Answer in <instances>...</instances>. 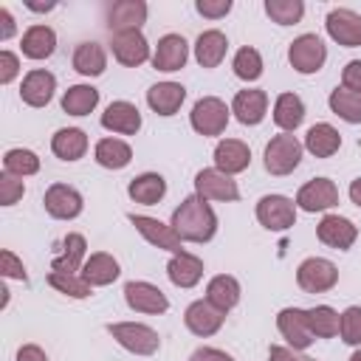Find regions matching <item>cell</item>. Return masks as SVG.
Listing matches in <instances>:
<instances>
[{"label": "cell", "instance_id": "7a4b0ae2", "mask_svg": "<svg viewBox=\"0 0 361 361\" xmlns=\"http://www.w3.org/2000/svg\"><path fill=\"white\" fill-rule=\"evenodd\" d=\"M107 333L133 355H155L161 347V336L141 322H110Z\"/></svg>", "mask_w": 361, "mask_h": 361}, {"label": "cell", "instance_id": "83f0119b", "mask_svg": "<svg viewBox=\"0 0 361 361\" xmlns=\"http://www.w3.org/2000/svg\"><path fill=\"white\" fill-rule=\"evenodd\" d=\"M51 149L62 161H79L87 152V135L79 127H62L51 138Z\"/></svg>", "mask_w": 361, "mask_h": 361}, {"label": "cell", "instance_id": "f1b7e54d", "mask_svg": "<svg viewBox=\"0 0 361 361\" xmlns=\"http://www.w3.org/2000/svg\"><path fill=\"white\" fill-rule=\"evenodd\" d=\"M127 195L141 206H155L166 195V180L158 172H144L127 183Z\"/></svg>", "mask_w": 361, "mask_h": 361}, {"label": "cell", "instance_id": "60d3db41", "mask_svg": "<svg viewBox=\"0 0 361 361\" xmlns=\"http://www.w3.org/2000/svg\"><path fill=\"white\" fill-rule=\"evenodd\" d=\"M48 285H51L54 290L71 296V299H87V296L93 293V285L85 282L82 274H56V271H51V274H48Z\"/></svg>", "mask_w": 361, "mask_h": 361}, {"label": "cell", "instance_id": "cb8c5ba5", "mask_svg": "<svg viewBox=\"0 0 361 361\" xmlns=\"http://www.w3.org/2000/svg\"><path fill=\"white\" fill-rule=\"evenodd\" d=\"M166 276L175 288H195L203 276V259L189 251L172 254V259L166 262Z\"/></svg>", "mask_w": 361, "mask_h": 361}, {"label": "cell", "instance_id": "7dc6e473", "mask_svg": "<svg viewBox=\"0 0 361 361\" xmlns=\"http://www.w3.org/2000/svg\"><path fill=\"white\" fill-rule=\"evenodd\" d=\"M195 8H197V14H203L209 20H220L231 11V0H197Z\"/></svg>", "mask_w": 361, "mask_h": 361}, {"label": "cell", "instance_id": "d6a6232c", "mask_svg": "<svg viewBox=\"0 0 361 361\" xmlns=\"http://www.w3.org/2000/svg\"><path fill=\"white\" fill-rule=\"evenodd\" d=\"M206 299H209L214 307H220L223 313H228V310L240 302V282H237L234 276H228V274H217V276H212L209 285H206Z\"/></svg>", "mask_w": 361, "mask_h": 361}, {"label": "cell", "instance_id": "bcb514c9", "mask_svg": "<svg viewBox=\"0 0 361 361\" xmlns=\"http://www.w3.org/2000/svg\"><path fill=\"white\" fill-rule=\"evenodd\" d=\"M0 271H3V276H8V279H20V282L28 279V274H25V268H23V259H17V254L8 251V248L0 251Z\"/></svg>", "mask_w": 361, "mask_h": 361}, {"label": "cell", "instance_id": "ac0fdd59", "mask_svg": "<svg viewBox=\"0 0 361 361\" xmlns=\"http://www.w3.org/2000/svg\"><path fill=\"white\" fill-rule=\"evenodd\" d=\"M54 90H56V76L51 71L34 68L25 73V79L20 85V99L28 107H45L54 99Z\"/></svg>", "mask_w": 361, "mask_h": 361}, {"label": "cell", "instance_id": "7402d4cb", "mask_svg": "<svg viewBox=\"0 0 361 361\" xmlns=\"http://www.w3.org/2000/svg\"><path fill=\"white\" fill-rule=\"evenodd\" d=\"M231 113H234V118H237L240 124H245V127L259 124V121L265 118V113H268V93H265V90H257V87L240 90V93L234 96V102H231Z\"/></svg>", "mask_w": 361, "mask_h": 361}, {"label": "cell", "instance_id": "5bb4252c", "mask_svg": "<svg viewBox=\"0 0 361 361\" xmlns=\"http://www.w3.org/2000/svg\"><path fill=\"white\" fill-rule=\"evenodd\" d=\"M183 322H186L189 333H195V336H200V338H209V336H214V333L223 327L226 313H223L220 307H214L209 299H197V302H192V305L186 307Z\"/></svg>", "mask_w": 361, "mask_h": 361}, {"label": "cell", "instance_id": "f6af8a7d", "mask_svg": "<svg viewBox=\"0 0 361 361\" xmlns=\"http://www.w3.org/2000/svg\"><path fill=\"white\" fill-rule=\"evenodd\" d=\"M23 195H25L23 178L3 172V175H0V203H3V206H14V203H17Z\"/></svg>", "mask_w": 361, "mask_h": 361}, {"label": "cell", "instance_id": "3957f363", "mask_svg": "<svg viewBox=\"0 0 361 361\" xmlns=\"http://www.w3.org/2000/svg\"><path fill=\"white\" fill-rule=\"evenodd\" d=\"M302 149H305V144L296 135H290V133L274 135L265 147V169L271 175H290L302 161Z\"/></svg>", "mask_w": 361, "mask_h": 361}, {"label": "cell", "instance_id": "f5cc1de1", "mask_svg": "<svg viewBox=\"0 0 361 361\" xmlns=\"http://www.w3.org/2000/svg\"><path fill=\"white\" fill-rule=\"evenodd\" d=\"M17 361H48V355H45V350L37 347V344H23V347L17 350Z\"/></svg>", "mask_w": 361, "mask_h": 361}, {"label": "cell", "instance_id": "9a60e30c", "mask_svg": "<svg viewBox=\"0 0 361 361\" xmlns=\"http://www.w3.org/2000/svg\"><path fill=\"white\" fill-rule=\"evenodd\" d=\"M110 51L113 56L127 65V68H138L149 59V42L141 31H121V34H113L110 39Z\"/></svg>", "mask_w": 361, "mask_h": 361}, {"label": "cell", "instance_id": "9c48e42d", "mask_svg": "<svg viewBox=\"0 0 361 361\" xmlns=\"http://www.w3.org/2000/svg\"><path fill=\"white\" fill-rule=\"evenodd\" d=\"M130 223H133L135 231H138L147 243H152L155 248H164V251H169V254H180V251H183V240L175 234L172 226H166V223H161V220H155V217H147V214H130Z\"/></svg>", "mask_w": 361, "mask_h": 361}, {"label": "cell", "instance_id": "8992f818", "mask_svg": "<svg viewBox=\"0 0 361 361\" xmlns=\"http://www.w3.org/2000/svg\"><path fill=\"white\" fill-rule=\"evenodd\" d=\"M296 282L305 293H324L330 288H336L338 282V268L324 259V257H307L299 268H296Z\"/></svg>", "mask_w": 361, "mask_h": 361}, {"label": "cell", "instance_id": "2e32d148", "mask_svg": "<svg viewBox=\"0 0 361 361\" xmlns=\"http://www.w3.org/2000/svg\"><path fill=\"white\" fill-rule=\"evenodd\" d=\"M189 59V45L180 34H164L152 51V68L155 71H164V73H172V71H180Z\"/></svg>", "mask_w": 361, "mask_h": 361}, {"label": "cell", "instance_id": "db71d44e", "mask_svg": "<svg viewBox=\"0 0 361 361\" xmlns=\"http://www.w3.org/2000/svg\"><path fill=\"white\" fill-rule=\"evenodd\" d=\"M14 31H17V25H14L11 11H8V8H0V39H3V42H6V39H11V37H14Z\"/></svg>", "mask_w": 361, "mask_h": 361}, {"label": "cell", "instance_id": "b9f144b4", "mask_svg": "<svg viewBox=\"0 0 361 361\" xmlns=\"http://www.w3.org/2000/svg\"><path fill=\"white\" fill-rule=\"evenodd\" d=\"M231 68H234L237 79H243V82H257V79L262 76V56H259L257 48L245 45V48H240V51L234 54Z\"/></svg>", "mask_w": 361, "mask_h": 361}, {"label": "cell", "instance_id": "f907efd6", "mask_svg": "<svg viewBox=\"0 0 361 361\" xmlns=\"http://www.w3.org/2000/svg\"><path fill=\"white\" fill-rule=\"evenodd\" d=\"M20 73V59L11 51H0V85H8Z\"/></svg>", "mask_w": 361, "mask_h": 361}, {"label": "cell", "instance_id": "5b68a950", "mask_svg": "<svg viewBox=\"0 0 361 361\" xmlns=\"http://www.w3.org/2000/svg\"><path fill=\"white\" fill-rule=\"evenodd\" d=\"M288 62L296 73H316L327 62V45L316 34H302L288 48Z\"/></svg>", "mask_w": 361, "mask_h": 361}, {"label": "cell", "instance_id": "4dcf8cb0", "mask_svg": "<svg viewBox=\"0 0 361 361\" xmlns=\"http://www.w3.org/2000/svg\"><path fill=\"white\" fill-rule=\"evenodd\" d=\"M338 147H341V135L333 124H324V121L313 124L305 135V149L313 152L316 158H330V155L338 152Z\"/></svg>", "mask_w": 361, "mask_h": 361}, {"label": "cell", "instance_id": "4316f807", "mask_svg": "<svg viewBox=\"0 0 361 361\" xmlns=\"http://www.w3.org/2000/svg\"><path fill=\"white\" fill-rule=\"evenodd\" d=\"M226 51H228V39L217 28L203 31L195 42V59L200 62V68H217L226 59Z\"/></svg>", "mask_w": 361, "mask_h": 361}, {"label": "cell", "instance_id": "11a10c76", "mask_svg": "<svg viewBox=\"0 0 361 361\" xmlns=\"http://www.w3.org/2000/svg\"><path fill=\"white\" fill-rule=\"evenodd\" d=\"M350 200L361 209V178H355V180L350 183Z\"/></svg>", "mask_w": 361, "mask_h": 361}, {"label": "cell", "instance_id": "30bf717a", "mask_svg": "<svg viewBox=\"0 0 361 361\" xmlns=\"http://www.w3.org/2000/svg\"><path fill=\"white\" fill-rule=\"evenodd\" d=\"M338 203V186L330 178H313L296 192V206L302 212H327Z\"/></svg>", "mask_w": 361, "mask_h": 361}, {"label": "cell", "instance_id": "277c9868", "mask_svg": "<svg viewBox=\"0 0 361 361\" xmlns=\"http://www.w3.org/2000/svg\"><path fill=\"white\" fill-rule=\"evenodd\" d=\"M228 113H231V107H226L223 99L203 96V99L195 102V107L189 113V121H192V130L200 133V135H220V133H226Z\"/></svg>", "mask_w": 361, "mask_h": 361}, {"label": "cell", "instance_id": "ba28073f", "mask_svg": "<svg viewBox=\"0 0 361 361\" xmlns=\"http://www.w3.org/2000/svg\"><path fill=\"white\" fill-rule=\"evenodd\" d=\"M124 302L135 310V313H149V316H158V313H166L169 307V299L164 296V290L152 282H127L124 285Z\"/></svg>", "mask_w": 361, "mask_h": 361}, {"label": "cell", "instance_id": "836d02e7", "mask_svg": "<svg viewBox=\"0 0 361 361\" xmlns=\"http://www.w3.org/2000/svg\"><path fill=\"white\" fill-rule=\"evenodd\" d=\"M93 158L104 169H124L133 161V149L121 138H102L96 144V149H93Z\"/></svg>", "mask_w": 361, "mask_h": 361}, {"label": "cell", "instance_id": "816d5d0a", "mask_svg": "<svg viewBox=\"0 0 361 361\" xmlns=\"http://www.w3.org/2000/svg\"><path fill=\"white\" fill-rule=\"evenodd\" d=\"M189 361H234L228 353H223V350H217V347H197L192 355H189Z\"/></svg>", "mask_w": 361, "mask_h": 361}, {"label": "cell", "instance_id": "e575fe53", "mask_svg": "<svg viewBox=\"0 0 361 361\" xmlns=\"http://www.w3.org/2000/svg\"><path fill=\"white\" fill-rule=\"evenodd\" d=\"M305 118V104L296 93H279L276 102H274V121L279 130L285 133H293Z\"/></svg>", "mask_w": 361, "mask_h": 361}, {"label": "cell", "instance_id": "f546056e", "mask_svg": "<svg viewBox=\"0 0 361 361\" xmlns=\"http://www.w3.org/2000/svg\"><path fill=\"white\" fill-rule=\"evenodd\" d=\"M20 48H23V56L28 59H48L56 51V34L48 25H31L23 34Z\"/></svg>", "mask_w": 361, "mask_h": 361}, {"label": "cell", "instance_id": "d6986e66", "mask_svg": "<svg viewBox=\"0 0 361 361\" xmlns=\"http://www.w3.org/2000/svg\"><path fill=\"white\" fill-rule=\"evenodd\" d=\"M316 234H319V240H322L324 245L338 248V251H347V248L355 243L358 228H355L353 220H347V217H341V214H324L322 223L316 226Z\"/></svg>", "mask_w": 361, "mask_h": 361}, {"label": "cell", "instance_id": "74e56055", "mask_svg": "<svg viewBox=\"0 0 361 361\" xmlns=\"http://www.w3.org/2000/svg\"><path fill=\"white\" fill-rule=\"evenodd\" d=\"M305 316H307V327H310L313 338H333V336H338L341 316L330 305H316V307L305 310Z\"/></svg>", "mask_w": 361, "mask_h": 361}, {"label": "cell", "instance_id": "7c38bea8", "mask_svg": "<svg viewBox=\"0 0 361 361\" xmlns=\"http://www.w3.org/2000/svg\"><path fill=\"white\" fill-rule=\"evenodd\" d=\"M195 192L203 197V200H237L240 197V189H237V180L220 169H200L195 175Z\"/></svg>", "mask_w": 361, "mask_h": 361}, {"label": "cell", "instance_id": "c3c4849f", "mask_svg": "<svg viewBox=\"0 0 361 361\" xmlns=\"http://www.w3.org/2000/svg\"><path fill=\"white\" fill-rule=\"evenodd\" d=\"M268 361H316V358H310V355H305L302 350H293V347L271 344L268 347Z\"/></svg>", "mask_w": 361, "mask_h": 361}, {"label": "cell", "instance_id": "d590c367", "mask_svg": "<svg viewBox=\"0 0 361 361\" xmlns=\"http://www.w3.org/2000/svg\"><path fill=\"white\" fill-rule=\"evenodd\" d=\"M73 68L82 76H99L107 68V54L99 42H79L73 51Z\"/></svg>", "mask_w": 361, "mask_h": 361}, {"label": "cell", "instance_id": "484cf974", "mask_svg": "<svg viewBox=\"0 0 361 361\" xmlns=\"http://www.w3.org/2000/svg\"><path fill=\"white\" fill-rule=\"evenodd\" d=\"M118 274H121V268H118L116 257L107 254V251H96V254H90V257L85 259V265H82V279L90 282L93 288H102V285L116 282Z\"/></svg>", "mask_w": 361, "mask_h": 361}, {"label": "cell", "instance_id": "8d00e7d4", "mask_svg": "<svg viewBox=\"0 0 361 361\" xmlns=\"http://www.w3.org/2000/svg\"><path fill=\"white\" fill-rule=\"evenodd\" d=\"M99 104V90L93 85H71L62 93V110L68 116H87Z\"/></svg>", "mask_w": 361, "mask_h": 361}, {"label": "cell", "instance_id": "e0dca14e", "mask_svg": "<svg viewBox=\"0 0 361 361\" xmlns=\"http://www.w3.org/2000/svg\"><path fill=\"white\" fill-rule=\"evenodd\" d=\"M276 327H279L282 338L288 341V347H293V350H307V347L313 344V333H310V327H307V316H305V310H299V307H285V310H279Z\"/></svg>", "mask_w": 361, "mask_h": 361}, {"label": "cell", "instance_id": "9f6ffc18", "mask_svg": "<svg viewBox=\"0 0 361 361\" xmlns=\"http://www.w3.org/2000/svg\"><path fill=\"white\" fill-rule=\"evenodd\" d=\"M31 11H51L54 8V3H48V6H39V3H25Z\"/></svg>", "mask_w": 361, "mask_h": 361}, {"label": "cell", "instance_id": "52a82bcc", "mask_svg": "<svg viewBox=\"0 0 361 361\" xmlns=\"http://www.w3.org/2000/svg\"><path fill=\"white\" fill-rule=\"evenodd\" d=\"M257 220L268 231H285L296 223V203L285 195H265L257 203Z\"/></svg>", "mask_w": 361, "mask_h": 361}, {"label": "cell", "instance_id": "7bdbcfd3", "mask_svg": "<svg viewBox=\"0 0 361 361\" xmlns=\"http://www.w3.org/2000/svg\"><path fill=\"white\" fill-rule=\"evenodd\" d=\"M265 14L276 25H296L305 14V3L302 0H265Z\"/></svg>", "mask_w": 361, "mask_h": 361}, {"label": "cell", "instance_id": "603a6c76", "mask_svg": "<svg viewBox=\"0 0 361 361\" xmlns=\"http://www.w3.org/2000/svg\"><path fill=\"white\" fill-rule=\"evenodd\" d=\"M102 127L118 135H135L141 130V113L130 102H110L102 113Z\"/></svg>", "mask_w": 361, "mask_h": 361}, {"label": "cell", "instance_id": "ee69618b", "mask_svg": "<svg viewBox=\"0 0 361 361\" xmlns=\"http://www.w3.org/2000/svg\"><path fill=\"white\" fill-rule=\"evenodd\" d=\"M338 333H341V341L344 344H353V347H361V307H347L344 313H341V327H338Z\"/></svg>", "mask_w": 361, "mask_h": 361}, {"label": "cell", "instance_id": "ffe728a7", "mask_svg": "<svg viewBox=\"0 0 361 361\" xmlns=\"http://www.w3.org/2000/svg\"><path fill=\"white\" fill-rule=\"evenodd\" d=\"M147 20V3L144 0H118L107 11V28L113 34L121 31H138Z\"/></svg>", "mask_w": 361, "mask_h": 361}, {"label": "cell", "instance_id": "d4e9b609", "mask_svg": "<svg viewBox=\"0 0 361 361\" xmlns=\"http://www.w3.org/2000/svg\"><path fill=\"white\" fill-rule=\"evenodd\" d=\"M186 99V87L178 82H158L147 90V104L158 116H175Z\"/></svg>", "mask_w": 361, "mask_h": 361}, {"label": "cell", "instance_id": "1f68e13d", "mask_svg": "<svg viewBox=\"0 0 361 361\" xmlns=\"http://www.w3.org/2000/svg\"><path fill=\"white\" fill-rule=\"evenodd\" d=\"M85 251H87V243H85V237L82 234H68L65 240H62V254L51 262V271H56V274H76V271H82V265H85Z\"/></svg>", "mask_w": 361, "mask_h": 361}, {"label": "cell", "instance_id": "6f0895ef", "mask_svg": "<svg viewBox=\"0 0 361 361\" xmlns=\"http://www.w3.org/2000/svg\"><path fill=\"white\" fill-rule=\"evenodd\" d=\"M350 361H361V347H358V350H355V353L350 355Z\"/></svg>", "mask_w": 361, "mask_h": 361}, {"label": "cell", "instance_id": "6da1fadb", "mask_svg": "<svg viewBox=\"0 0 361 361\" xmlns=\"http://www.w3.org/2000/svg\"><path fill=\"white\" fill-rule=\"evenodd\" d=\"M169 226L186 243H209L214 237V231H217V214L212 212V206L200 195H189L172 212V223Z\"/></svg>", "mask_w": 361, "mask_h": 361}, {"label": "cell", "instance_id": "8fae6325", "mask_svg": "<svg viewBox=\"0 0 361 361\" xmlns=\"http://www.w3.org/2000/svg\"><path fill=\"white\" fill-rule=\"evenodd\" d=\"M324 28L338 45L361 48V14H355L353 8H333L324 20Z\"/></svg>", "mask_w": 361, "mask_h": 361}, {"label": "cell", "instance_id": "681fc988", "mask_svg": "<svg viewBox=\"0 0 361 361\" xmlns=\"http://www.w3.org/2000/svg\"><path fill=\"white\" fill-rule=\"evenodd\" d=\"M341 87L361 93V59H353V62L344 65V71H341Z\"/></svg>", "mask_w": 361, "mask_h": 361}, {"label": "cell", "instance_id": "44dd1931", "mask_svg": "<svg viewBox=\"0 0 361 361\" xmlns=\"http://www.w3.org/2000/svg\"><path fill=\"white\" fill-rule=\"evenodd\" d=\"M248 164H251V149H248L245 141L223 138L214 147V169H220L226 175H237V172H245Z\"/></svg>", "mask_w": 361, "mask_h": 361}, {"label": "cell", "instance_id": "ab89813d", "mask_svg": "<svg viewBox=\"0 0 361 361\" xmlns=\"http://www.w3.org/2000/svg\"><path fill=\"white\" fill-rule=\"evenodd\" d=\"M3 169L8 175H17V178H25V175H37L39 172V158L37 152L31 149H23V147H14L3 155Z\"/></svg>", "mask_w": 361, "mask_h": 361}, {"label": "cell", "instance_id": "f35d334b", "mask_svg": "<svg viewBox=\"0 0 361 361\" xmlns=\"http://www.w3.org/2000/svg\"><path fill=\"white\" fill-rule=\"evenodd\" d=\"M327 104L347 124H361V93L347 90V87H336V90H330Z\"/></svg>", "mask_w": 361, "mask_h": 361}, {"label": "cell", "instance_id": "4fadbf2b", "mask_svg": "<svg viewBox=\"0 0 361 361\" xmlns=\"http://www.w3.org/2000/svg\"><path fill=\"white\" fill-rule=\"evenodd\" d=\"M42 203H45V212H48L54 220H73V217L82 214V206H85V203H82V195H79L73 186H68V183H54V186H48Z\"/></svg>", "mask_w": 361, "mask_h": 361}]
</instances>
